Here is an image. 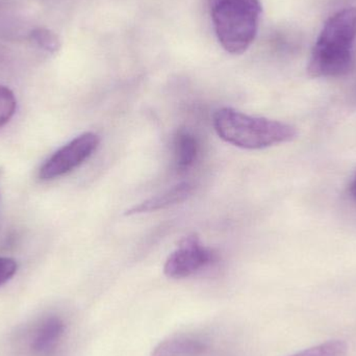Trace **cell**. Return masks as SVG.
I'll list each match as a JSON object with an SVG mask.
<instances>
[{
	"label": "cell",
	"instance_id": "6da1fadb",
	"mask_svg": "<svg viewBox=\"0 0 356 356\" xmlns=\"http://www.w3.org/2000/svg\"><path fill=\"white\" fill-rule=\"evenodd\" d=\"M356 39V8L334 14L324 24L309 58L307 71L313 77H339L353 68Z\"/></svg>",
	"mask_w": 356,
	"mask_h": 356
},
{
	"label": "cell",
	"instance_id": "7a4b0ae2",
	"mask_svg": "<svg viewBox=\"0 0 356 356\" xmlns=\"http://www.w3.org/2000/svg\"><path fill=\"white\" fill-rule=\"evenodd\" d=\"M213 123L223 141L243 149H264L288 143L297 136L296 129L288 123L249 116L232 108L218 110Z\"/></svg>",
	"mask_w": 356,
	"mask_h": 356
},
{
	"label": "cell",
	"instance_id": "3957f363",
	"mask_svg": "<svg viewBox=\"0 0 356 356\" xmlns=\"http://www.w3.org/2000/svg\"><path fill=\"white\" fill-rule=\"evenodd\" d=\"M213 31L222 47L242 54L254 42L261 17L259 0H207Z\"/></svg>",
	"mask_w": 356,
	"mask_h": 356
},
{
	"label": "cell",
	"instance_id": "277c9868",
	"mask_svg": "<svg viewBox=\"0 0 356 356\" xmlns=\"http://www.w3.org/2000/svg\"><path fill=\"white\" fill-rule=\"evenodd\" d=\"M99 143V137L94 133L75 138L44 163L40 168V179L54 180L72 172L96 152Z\"/></svg>",
	"mask_w": 356,
	"mask_h": 356
},
{
	"label": "cell",
	"instance_id": "5b68a950",
	"mask_svg": "<svg viewBox=\"0 0 356 356\" xmlns=\"http://www.w3.org/2000/svg\"><path fill=\"white\" fill-rule=\"evenodd\" d=\"M213 259V251L205 247L198 236H184L167 259L164 273L175 280L188 277L211 265Z\"/></svg>",
	"mask_w": 356,
	"mask_h": 356
},
{
	"label": "cell",
	"instance_id": "8992f818",
	"mask_svg": "<svg viewBox=\"0 0 356 356\" xmlns=\"http://www.w3.org/2000/svg\"><path fill=\"white\" fill-rule=\"evenodd\" d=\"M194 186L190 182H180L177 186L166 191L163 194L156 195L147 200L143 201L140 204L135 205L131 209H127L125 215H139V213H152V211L165 209L167 207H173L178 203L184 202L192 195Z\"/></svg>",
	"mask_w": 356,
	"mask_h": 356
},
{
	"label": "cell",
	"instance_id": "52a82bcc",
	"mask_svg": "<svg viewBox=\"0 0 356 356\" xmlns=\"http://www.w3.org/2000/svg\"><path fill=\"white\" fill-rule=\"evenodd\" d=\"M65 332V324L60 318L46 320L35 334L31 349L39 356H48L56 350Z\"/></svg>",
	"mask_w": 356,
	"mask_h": 356
},
{
	"label": "cell",
	"instance_id": "ba28073f",
	"mask_svg": "<svg viewBox=\"0 0 356 356\" xmlns=\"http://www.w3.org/2000/svg\"><path fill=\"white\" fill-rule=\"evenodd\" d=\"M173 147L175 166L179 172H186L197 160L199 152L198 142L192 133L186 129H179L175 135Z\"/></svg>",
	"mask_w": 356,
	"mask_h": 356
},
{
	"label": "cell",
	"instance_id": "9c48e42d",
	"mask_svg": "<svg viewBox=\"0 0 356 356\" xmlns=\"http://www.w3.org/2000/svg\"><path fill=\"white\" fill-rule=\"evenodd\" d=\"M207 350L202 341L188 337L169 339L159 344L152 356H199Z\"/></svg>",
	"mask_w": 356,
	"mask_h": 356
},
{
	"label": "cell",
	"instance_id": "30bf717a",
	"mask_svg": "<svg viewBox=\"0 0 356 356\" xmlns=\"http://www.w3.org/2000/svg\"><path fill=\"white\" fill-rule=\"evenodd\" d=\"M348 347L344 341L334 340L305 349L291 356H346Z\"/></svg>",
	"mask_w": 356,
	"mask_h": 356
},
{
	"label": "cell",
	"instance_id": "8fae6325",
	"mask_svg": "<svg viewBox=\"0 0 356 356\" xmlns=\"http://www.w3.org/2000/svg\"><path fill=\"white\" fill-rule=\"evenodd\" d=\"M31 41L37 44L40 48L49 52L56 54L60 50V41L56 33L47 29H35L31 31L29 35Z\"/></svg>",
	"mask_w": 356,
	"mask_h": 356
},
{
	"label": "cell",
	"instance_id": "7c38bea8",
	"mask_svg": "<svg viewBox=\"0 0 356 356\" xmlns=\"http://www.w3.org/2000/svg\"><path fill=\"white\" fill-rule=\"evenodd\" d=\"M17 100L14 92L0 86V127H4L16 113Z\"/></svg>",
	"mask_w": 356,
	"mask_h": 356
},
{
	"label": "cell",
	"instance_id": "4fadbf2b",
	"mask_svg": "<svg viewBox=\"0 0 356 356\" xmlns=\"http://www.w3.org/2000/svg\"><path fill=\"white\" fill-rule=\"evenodd\" d=\"M17 269H18V265L14 259L0 257V286H3L14 277Z\"/></svg>",
	"mask_w": 356,
	"mask_h": 356
},
{
	"label": "cell",
	"instance_id": "5bb4252c",
	"mask_svg": "<svg viewBox=\"0 0 356 356\" xmlns=\"http://www.w3.org/2000/svg\"><path fill=\"white\" fill-rule=\"evenodd\" d=\"M350 194L351 197L355 199L356 202V172L355 177H353V180H351L350 184Z\"/></svg>",
	"mask_w": 356,
	"mask_h": 356
}]
</instances>
